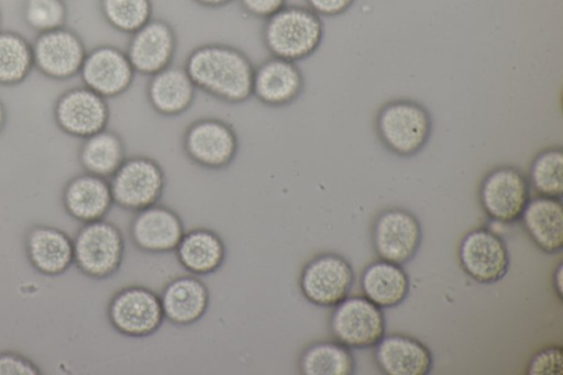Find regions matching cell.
I'll list each match as a JSON object with an SVG mask.
<instances>
[{
    "mask_svg": "<svg viewBox=\"0 0 563 375\" xmlns=\"http://www.w3.org/2000/svg\"><path fill=\"white\" fill-rule=\"evenodd\" d=\"M186 71L196 88L227 102H242L252 96L254 68L240 49L223 44L195 48Z\"/></svg>",
    "mask_w": 563,
    "mask_h": 375,
    "instance_id": "obj_1",
    "label": "cell"
},
{
    "mask_svg": "<svg viewBox=\"0 0 563 375\" xmlns=\"http://www.w3.org/2000/svg\"><path fill=\"white\" fill-rule=\"evenodd\" d=\"M374 129L388 152L407 158L420 153L428 144L433 121L430 111L421 102L410 98H396L378 108Z\"/></svg>",
    "mask_w": 563,
    "mask_h": 375,
    "instance_id": "obj_2",
    "label": "cell"
},
{
    "mask_svg": "<svg viewBox=\"0 0 563 375\" xmlns=\"http://www.w3.org/2000/svg\"><path fill=\"white\" fill-rule=\"evenodd\" d=\"M324 35L322 18L308 7L285 5L266 19L263 38L275 57L305 59L320 47Z\"/></svg>",
    "mask_w": 563,
    "mask_h": 375,
    "instance_id": "obj_3",
    "label": "cell"
},
{
    "mask_svg": "<svg viewBox=\"0 0 563 375\" xmlns=\"http://www.w3.org/2000/svg\"><path fill=\"white\" fill-rule=\"evenodd\" d=\"M73 242L74 263L84 275L106 279L121 267L125 244L114 223L104 219L84 223Z\"/></svg>",
    "mask_w": 563,
    "mask_h": 375,
    "instance_id": "obj_4",
    "label": "cell"
},
{
    "mask_svg": "<svg viewBox=\"0 0 563 375\" xmlns=\"http://www.w3.org/2000/svg\"><path fill=\"white\" fill-rule=\"evenodd\" d=\"M531 198V188L519 168L501 165L490 169L482 178L478 201L484 213L503 224L520 222Z\"/></svg>",
    "mask_w": 563,
    "mask_h": 375,
    "instance_id": "obj_5",
    "label": "cell"
},
{
    "mask_svg": "<svg viewBox=\"0 0 563 375\" xmlns=\"http://www.w3.org/2000/svg\"><path fill=\"white\" fill-rule=\"evenodd\" d=\"M354 284L352 264L338 253H320L301 268L298 286L313 306L333 308L350 296Z\"/></svg>",
    "mask_w": 563,
    "mask_h": 375,
    "instance_id": "obj_6",
    "label": "cell"
},
{
    "mask_svg": "<svg viewBox=\"0 0 563 375\" xmlns=\"http://www.w3.org/2000/svg\"><path fill=\"white\" fill-rule=\"evenodd\" d=\"M107 316L111 327L129 338L155 334L165 318L159 295L143 285H129L110 299Z\"/></svg>",
    "mask_w": 563,
    "mask_h": 375,
    "instance_id": "obj_7",
    "label": "cell"
},
{
    "mask_svg": "<svg viewBox=\"0 0 563 375\" xmlns=\"http://www.w3.org/2000/svg\"><path fill=\"white\" fill-rule=\"evenodd\" d=\"M384 310L365 296H349L332 308L329 319L334 340L351 350L373 349L386 334Z\"/></svg>",
    "mask_w": 563,
    "mask_h": 375,
    "instance_id": "obj_8",
    "label": "cell"
},
{
    "mask_svg": "<svg viewBox=\"0 0 563 375\" xmlns=\"http://www.w3.org/2000/svg\"><path fill=\"white\" fill-rule=\"evenodd\" d=\"M109 184L113 202L136 212L158 202L165 188V174L155 159L132 156L124 159Z\"/></svg>",
    "mask_w": 563,
    "mask_h": 375,
    "instance_id": "obj_9",
    "label": "cell"
},
{
    "mask_svg": "<svg viewBox=\"0 0 563 375\" xmlns=\"http://www.w3.org/2000/svg\"><path fill=\"white\" fill-rule=\"evenodd\" d=\"M422 236L418 217L399 207L379 212L372 227V244L378 258L402 266L416 257Z\"/></svg>",
    "mask_w": 563,
    "mask_h": 375,
    "instance_id": "obj_10",
    "label": "cell"
},
{
    "mask_svg": "<svg viewBox=\"0 0 563 375\" xmlns=\"http://www.w3.org/2000/svg\"><path fill=\"white\" fill-rule=\"evenodd\" d=\"M457 256L463 272L483 285L503 280L511 264L505 240L486 227L475 228L462 238Z\"/></svg>",
    "mask_w": 563,
    "mask_h": 375,
    "instance_id": "obj_11",
    "label": "cell"
},
{
    "mask_svg": "<svg viewBox=\"0 0 563 375\" xmlns=\"http://www.w3.org/2000/svg\"><path fill=\"white\" fill-rule=\"evenodd\" d=\"M238 136L227 122L206 118L191 123L184 135V151L188 158L207 169H222L235 158Z\"/></svg>",
    "mask_w": 563,
    "mask_h": 375,
    "instance_id": "obj_12",
    "label": "cell"
},
{
    "mask_svg": "<svg viewBox=\"0 0 563 375\" xmlns=\"http://www.w3.org/2000/svg\"><path fill=\"white\" fill-rule=\"evenodd\" d=\"M32 49L34 66L54 79L77 75L87 54L81 38L65 26L38 33Z\"/></svg>",
    "mask_w": 563,
    "mask_h": 375,
    "instance_id": "obj_13",
    "label": "cell"
},
{
    "mask_svg": "<svg viewBox=\"0 0 563 375\" xmlns=\"http://www.w3.org/2000/svg\"><path fill=\"white\" fill-rule=\"evenodd\" d=\"M54 115L65 133L86 139L107 128L109 108L106 98L84 86L64 92Z\"/></svg>",
    "mask_w": 563,
    "mask_h": 375,
    "instance_id": "obj_14",
    "label": "cell"
},
{
    "mask_svg": "<svg viewBox=\"0 0 563 375\" xmlns=\"http://www.w3.org/2000/svg\"><path fill=\"white\" fill-rule=\"evenodd\" d=\"M129 232L132 243L140 251L165 254L176 250L185 227L176 211L155 203L135 212Z\"/></svg>",
    "mask_w": 563,
    "mask_h": 375,
    "instance_id": "obj_15",
    "label": "cell"
},
{
    "mask_svg": "<svg viewBox=\"0 0 563 375\" xmlns=\"http://www.w3.org/2000/svg\"><path fill=\"white\" fill-rule=\"evenodd\" d=\"M79 74L87 88L103 98H112L129 89L135 71L126 53L101 45L86 54Z\"/></svg>",
    "mask_w": 563,
    "mask_h": 375,
    "instance_id": "obj_16",
    "label": "cell"
},
{
    "mask_svg": "<svg viewBox=\"0 0 563 375\" xmlns=\"http://www.w3.org/2000/svg\"><path fill=\"white\" fill-rule=\"evenodd\" d=\"M176 49L172 25L151 19L131 34L126 55L135 73L152 76L170 65Z\"/></svg>",
    "mask_w": 563,
    "mask_h": 375,
    "instance_id": "obj_17",
    "label": "cell"
},
{
    "mask_svg": "<svg viewBox=\"0 0 563 375\" xmlns=\"http://www.w3.org/2000/svg\"><path fill=\"white\" fill-rule=\"evenodd\" d=\"M373 349L374 361L386 375H429L433 370V352L411 335L385 334Z\"/></svg>",
    "mask_w": 563,
    "mask_h": 375,
    "instance_id": "obj_18",
    "label": "cell"
},
{
    "mask_svg": "<svg viewBox=\"0 0 563 375\" xmlns=\"http://www.w3.org/2000/svg\"><path fill=\"white\" fill-rule=\"evenodd\" d=\"M159 298L165 320L177 327L201 320L210 304L208 286L195 275L173 278L164 286Z\"/></svg>",
    "mask_w": 563,
    "mask_h": 375,
    "instance_id": "obj_19",
    "label": "cell"
},
{
    "mask_svg": "<svg viewBox=\"0 0 563 375\" xmlns=\"http://www.w3.org/2000/svg\"><path fill=\"white\" fill-rule=\"evenodd\" d=\"M25 252L32 267L45 276L64 274L74 263V242L63 230L37 224L25 236Z\"/></svg>",
    "mask_w": 563,
    "mask_h": 375,
    "instance_id": "obj_20",
    "label": "cell"
},
{
    "mask_svg": "<svg viewBox=\"0 0 563 375\" xmlns=\"http://www.w3.org/2000/svg\"><path fill=\"white\" fill-rule=\"evenodd\" d=\"M302 89L303 76L295 62L273 56L254 69L252 95L265 104H288Z\"/></svg>",
    "mask_w": 563,
    "mask_h": 375,
    "instance_id": "obj_21",
    "label": "cell"
},
{
    "mask_svg": "<svg viewBox=\"0 0 563 375\" xmlns=\"http://www.w3.org/2000/svg\"><path fill=\"white\" fill-rule=\"evenodd\" d=\"M113 203L109 180L89 173L71 178L63 191L66 212L82 223L104 219Z\"/></svg>",
    "mask_w": 563,
    "mask_h": 375,
    "instance_id": "obj_22",
    "label": "cell"
},
{
    "mask_svg": "<svg viewBox=\"0 0 563 375\" xmlns=\"http://www.w3.org/2000/svg\"><path fill=\"white\" fill-rule=\"evenodd\" d=\"M522 227L543 253L554 255L563 247L562 198L531 197L520 219Z\"/></svg>",
    "mask_w": 563,
    "mask_h": 375,
    "instance_id": "obj_23",
    "label": "cell"
},
{
    "mask_svg": "<svg viewBox=\"0 0 563 375\" xmlns=\"http://www.w3.org/2000/svg\"><path fill=\"white\" fill-rule=\"evenodd\" d=\"M174 252L178 263L195 276L217 273L227 257L223 239L209 228L185 231Z\"/></svg>",
    "mask_w": 563,
    "mask_h": 375,
    "instance_id": "obj_24",
    "label": "cell"
},
{
    "mask_svg": "<svg viewBox=\"0 0 563 375\" xmlns=\"http://www.w3.org/2000/svg\"><path fill=\"white\" fill-rule=\"evenodd\" d=\"M360 285L363 296L383 310L400 306L411 287L410 277L402 265L380 258L364 268Z\"/></svg>",
    "mask_w": 563,
    "mask_h": 375,
    "instance_id": "obj_25",
    "label": "cell"
},
{
    "mask_svg": "<svg viewBox=\"0 0 563 375\" xmlns=\"http://www.w3.org/2000/svg\"><path fill=\"white\" fill-rule=\"evenodd\" d=\"M192 80L185 68L167 66L151 76L147 97L153 109L165 117H176L189 109L195 98Z\"/></svg>",
    "mask_w": 563,
    "mask_h": 375,
    "instance_id": "obj_26",
    "label": "cell"
},
{
    "mask_svg": "<svg viewBox=\"0 0 563 375\" xmlns=\"http://www.w3.org/2000/svg\"><path fill=\"white\" fill-rule=\"evenodd\" d=\"M298 370L303 375H353L356 361L352 350L336 340L318 341L300 352Z\"/></svg>",
    "mask_w": 563,
    "mask_h": 375,
    "instance_id": "obj_27",
    "label": "cell"
},
{
    "mask_svg": "<svg viewBox=\"0 0 563 375\" xmlns=\"http://www.w3.org/2000/svg\"><path fill=\"white\" fill-rule=\"evenodd\" d=\"M122 139L103 129L86 139L79 150V162L86 173L110 178L125 159Z\"/></svg>",
    "mask_w": 563,
    "mask_h": 375,
    "instance_id": "obj_28",
    "label": "cell"
},
{
    "mask_svg": "<svg viewBox=\"0 0 563 375\" xmlns=\"http://www.w3.org/2000/svg\"><path fill=\"white\" fill-rule=\"evenodd\" d=\"M33 66L32 45L15 32L0 31V84L23 81Z\"/></svg>",
    "mask_w": 563,
    "mask_h": 375,
    "instance_id": "obj_29",
    "label": "cell"
},
{
    "mask_svg": "<svg viewBox=\"0 0 563 375\" xmlns=\"http://www.w3.org/2000/svg\"><path fill=\"white\" fill-rule=\"evenodd\" d=\"M528 181L537 196L562 198L563 195V151L552 146L539 152L532 159Z\"/></svg>",
    "mask_w": 563,
    "mask_h": 375,
    "instance_id": "obj_30",
    "label": "cell"
},
{
    "mask_svg": "<svg viewBox=\"0 0 563 375\" xmlns=\"http://www.w3.org/2000/svg\"><path fill=\"white\" fill-rule=\"evenodd\" d=\"M104 20L114 30L133 34L152 19L151 0H101Z\"/></svg>",
    "mask_w": 563,
    "mask_h": 375,
    "instance_id": "obj_31",
    "label": "cell"
},
{
    "mask_svg": "<svg viewBox=\"0 0 563 375\" xmlns=\"http://www.w3.org/2000/svg\"><path fill=\"white\" fill-rule=\"evenodd\" d=\"M23 18L38 34L64 26L67 9L64 0H24Z\"/></svg>",
    "mask_w": 563,
    "mask_h": 375,
    "instance_id": "obj_32",
    "label": "cell"
},
{
    "mask_svg": "<svg viewBox=\"0 0 563 375\" xmlns=\"http://www.w3.org/2000/svg\"><path fill=\"white\" fill-rule=\"evenodd\" d=\"M563 349L561 345H549L533 354L526 373L529 375H561Z\"/></svg>",
    "mask_w": 563,
    "mask_h": 375,
    "instance_id": "obj_33",
    "label": "cell"
},
{
    "mask_svg": "<svg viewBox=\"0 0 563 375\" xmlns=\"http://www.w3.org/2000/svg\"><path fill=\"white\" fill-rule=\"evenodd\" d=\"M38 367L27 357L14 353H0V375H37Z\"/></svg>",
    "mask_w": 563,
    "mask_h": 375,
    "instance_id": "obj_34",
    "label": "cell"
},
{
    "mask_svg": "<svg viewBox=\"0 0 563 375\" xmlns=\"http://www.w3.org/2000/svg\"><path fill=\"white\" fill-rule=\"evenodd\" d=\"M307 7L318 15L333 18L347 12L355 0H306Z\"/></svg>",
    "mask_w": 563,
    "mask_h": 375,
    "instance_id": "obj_35",
    "label": "cell"
},
{
    "mask_svg": "<svg viewBox=\"0 0 563 375\" xmlns=\"http://www.w3.org/2000/svg\"><path fill=\"white\" fill-rule=\"evenodd\" d=\"M245 12L255 18L268 19L286 5L287 0H239Z\"/></svg>",
    "mask_w": 563,
    "mask_h": 375,
    "instance_id": "obj_36",
    "label": "cell"
},
{
    "mask_svg": "<svg viewBox=\"0 0 563 375\" xmlns=\"http://www.w3.org/2000/svg\"><path fill=\"white\" fill-rule=\"evenodd\" d=\"M562 273H563L562 263H559L558 266L554 268V272H553L552 284H553L554 293H555V295L558 296V298L561 301H562V295H563V290H562Z\"/></svg>",
    "mask_w": 563,
    "mask_h": 375,
    "instance_id": "obj_37",
    "label": "cell"
},
{
    "mask_svg": "<svg viewBox=\"0 0 563 375\" xmlns=\"http://www.w3.org/2000/svg\"><path fill=\"white\" fill-rule=\"evenodd\" d=\"M198 4L207 7V8H221L229 3H231L233 0H194Z\"/></svg>",
    "mask_w": 563,
    "mask_h": 375,
    "instance_id": "obj_38",
    "label": "cell"
},
{
    "mask_svg": "<svg viewBox=\"0 0 563 375\" xmlns=\"http://www.w3.org/2000/svg\"><path fill=\"white\" fill-rule=\"evenodd\" d=\"M4 122H5V110L2 106V103L0 102V131L2 130V128L4 125Z\"/></svg>",
    "mask_w": 563,
    "mask_h": 375,
    "instance_id": "obj_39",
    "label": "cell"
},
{
    "mask_svg": "<svg viewBox=\"0 0 563 375\" xmlns=\"http://www.w3.org/2000/svg\"><path fill=\"white\" fill-rule=\"evenodd\" d=\"M0 23H1V12H0Z\"/></svg>",
    "mask_w": 563,
    "mask_h": 375,
    "instance_id": "obj_40",
    "label": "cell"
}]
</instances>
